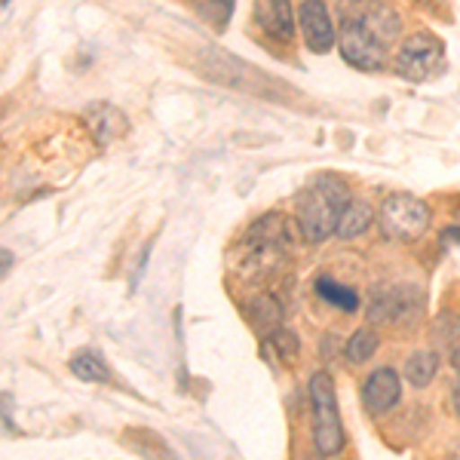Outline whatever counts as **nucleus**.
<instances>
[{
	"label": "nucleus",
	"instance_id": "1",
	"mask_svg": "<svg viewBox=\"0 0 460 460\" xmlns=\"http://www.w3.org/2000/svg\"><path fill=\"white\" fill-rule=\"evenodd\" d=\"M399 31H402V22L393 6L381 4V0H350L341 10V56L359 71H377L387 62V53L396 43Z\"/></svg>",
	"mask_w": 460,
	"mask_h": 460
},
{
	"label": "nucleus",
	"instance_id": "2",
	"mask_svg": "<svg viewBox=\"0 0 460 460\" xmlns=\"http://www.w3.org/2000/svg\"><path fill=\"white\" fill-rule=\"evenodd\" d=\"M347 203H350V190L344 181L332 175L316 178L310 188H304L295 203V218H298V230L307 243H323L338 230V221L344 215Z\"/></svg>",
	"mask_w": 460,
	"mask_h": 460
},
{
	"label": "nucleus",
	"instance_id": "3",
	"mask_svg": "<svg viewBox=\"0 0 460 460\" xmlns=\"http://www.w3.org/2000/svg\"><path fill=\"white\" fill-rule=\"evenodd\" d=\"M310 402H314V445L319 457H335L344 448V427H341L335 384L325 372L310 377Z\"/></svg>",
	"mask_w": 460,
	"mask_h": 460
},
{
	"label": "nucleus",
	"instance_id": "4",
	"mask_svg": "<svg viewBox=\"0 0 460 460\" xmlns=\"http://www.w3.org/2000/svg\"><path fill=\"white\" fill-rule=\"evenodd\" d=\"M377 221H381V230L390 240L411 243L418 236H424V230L429 227V209L424 199L411 194H390L381 203Z\"/></svg>",
	"mask_w": 460,
	"mask_h": 460
},
{
	"label": "nucleus",
	"instance_id": "5",
	"mask_svg": "<svg viewBox=\"0 0 460 460\" xmlns=\"http://www.w3.org/2000/svg\"><path fill=\"white\" fill-rule=\"evenodd\" d=\"M445 68V47L439 37L420 31L411 34L396 53V74L411 84H427Z\"/></svg>",
	"mask_w": 460,
	"mask_h": 460
},
{
	"label": "nucleus",
	"instance_id": "6",
	"mask_svg": "<svg viewBox=\"0 0 460 460\" xmlns=\"http://www.w3.org/2000/svg\"><path fill=\"white\" fill-rule=\"evenodd\" d=\"M298 25H301L304 43H307V49H314V53H329L338 43V31H335V25H332L329 6H325L323 0H304L298 6Z\"/></svg>",
	"mask_w": 460,
	"mask_h": 460
},
{
	"label": "nucleus",
	"instance_id": "7",
	"mask_svg": "<svg viewBox=\"0 0 460 460\" xmlns=\"http://www.w3.org/2000/svg\"><path fill=\"white\" fill-rule=\"evenodd\" d=\"M399 393H402L399 375L393 368H377L375 375H368L366 387H362V402L372 414H387L399 402Z\"/></svg>",
	"mask_w": 460,
	"mask_h": 460
},
{
	"label": "nucleus",
	"instance_id": "8",
	"mask_svg": "<svg viewBox=\"0 0 460 460\" xmlns=\"http://www.w3.org/2000/svg\"><path fill=\"white\" fill-rule=\"evenodd\" d=\"M255 22L277 40H292L295 34V13L288 0H255Z\"/></svg>",
	"mask_w": 460,
	"mask_h": 460
},
{
	"label": "nucleus",
	"instance_id": "9",
	"mask_svg": "<svg viewBox=\"0 0 460 460\" xmlns=\"http://www.w3.org/2000/svg\"><path fill=\"white\" fill-rule=\"evenodd\" d=\"M408 307L418 310L420 304H408L405 288H375L368 319H372V323H399V319L408 316Z\"/></svg>",
	"mask_w": 460,
	"mask_h": 460
},
{
	"label": "nucleus",
	"instance_id": "10",
	"mask_svg": "<svg viewBox=\"0 0 460 460\" xmlns=\"http://www.w3.org/2000/svg\"><path fill=\"white\" fill-rule=\"evenodd\" d=\"M372 221H375L372 206H368L366 199H350L344 215H341L335 234L341 236V240H356V236H362L368 227H372Z\"/></svg>",
	"mask_w": 460,
	"mask_h": 460
},
{
	"label": "nucleus",
	"instance_id": "11",
	"mask_svg": "<svg viewBox=\"0 0 460 460\" xmlns=\"http://www.w3.org/2000/svg\"><path fill=\"white\" fill-rule=\"evenodd\" d=\"M436 372H439V356L433 350H418V353L408 356L405 381L411 384V387H418V390L429 387V381L436 377Z\"/></svg>",
	"mask_w": 460,
	"mask_h": 460
},
{
	"label": "nucleus",
	"instance_id": "12",
	"mask_svg": "<svg viewBox=\"0 0 460 460\" xmlns=\"http://www.w3.org/2000/svg\"><path fill=\"white\" fill-rule=\"evenodd\" d=\"M377 332L375 329H356L350 341H347L344 353H347V362H353V366H362V362H368L372 356L377 353Z\"/></svg>",
	"mask_w": 460,
	"mask_h": 460
},
{
	"label": "nucleus",
	"instance_id": "13",
	"mask_svg": "<svg viewBox=\"0 0 460 460\" xmlns=\"http://www.w3.org/2000/svg\"><path fill=\"white\" fill-rule=\"evenodd\" d=\"M316 292L323 295L329 304H335L338 310H344V314H356L359 310V295L353 292V288H347V286H338V283H332L329 277H323L316 283Z\"/></svg>",
	"mask_w": 460,
	"mask_h": 460
},
{
	"label": "nucleus",
	"instance_id": "14",
	"mask_svg": "<svg viewBox=\"0 0 460 460\" xmlns=\"http://www.w3.org/2000/svg\"><path fill=\"white\" fill-rule=\"evenodd\" d=\"M71 372L77 375V377H84V381H93V384H105L108 381L105 362H102L93 350H84V353L74 356V359H71Z\"/></svg>",
	"mask_w": 460,
	"mask_h": 460
},
{
	"label": "nucleus",
	"instance_id": "15",
	"mask_svg": "<svg viewBox=\"0 0 460 460\" xmlns=\"http://www.w3.org/2000/svg\"><path fill=\"white\" fill-rule=\"evenodd\" d=\"M194 10L199 13V19H206L209 25H227L234 16V4L236 0H190Z\"/></svg>",
	"mask_w": 460,
	"mask_h": 460
},
{
	"label": "nucleus",
	"instance_id": "16",
	"mask_svg": "<svg viewBox=\"0 0 460 460\" xmlns=\"http://www.w3.org/2000/svg\"><path fill=\"white\" fill-rule=\"evenodd\" d=\"M114 120H123L114 108H108V105H93V108H89V123H93L99 142H108V138H114L117 132H123V129H114Z\"/></svg>",
	"mask_w": 460,
	"mask_h": 460
},
{
	"label": "nucleus",
	"instance_id": "17",
	"mask_svg": "<svg viewBox=\"0 0 460 460\" xmlns=\"http://www.w3.org/2000/svg\"><path fill=\"white\" fill-rule=\"evenodd\" d=\"M252 314H255V323L258 325H264V329H270V332H277L279 329V319H283V307H279L277 301L273 298H258L255 301V310H252Z\"/></svg>",
	"mask_w": 460,
	"mask_h": 460
},
{
	"label": "nucleus",
	"instance_id": "18",
	"mask_svg": "<svg viewBox=\"0 0 460 460\" xmlns=\"http://www.w3.org/2000/svg\"><path fill=\"white\" fill-rule=\"evenodd\" d=\"M270 344L277 347V353L279 356H286V359H295L301 350V344H298V338H295V332L292 329H283L279 325L277 332H270Z\"/></svg>",
	"mask_w": 460,
	"mask_h": 460
},
{
	"label": "nucleus",
	"instance_id": "19",
	"mask_svg": "<svg viewBox=\"0 0 460 460\" xmlns=\"http://www.w3.org/2000/svg\"><path fill=\"white\" fill-rule=\"evenodd\" d=\"M451 411H455L457 418H460V384H457L455 390H451Z\"/></svg>",
	"mask_w": 460,
	"mask_h": 460
},
{
	"label": "nucleus",
	"instance_id": "20",
	"mask_svg": "<svg viewBox=\"0 0 460 460\" xmlns=\"http://www.w3.org/2000/svg\"><path fill=\"white\" fill-rule=\"evenodd\" d=\"M445 236H448L451 243H460V227H448L445 230Z\"/></svg>",
	"mask_w": 460,
	"mask_h": 460
},
{
	"label": "nucleus",
	"instance_id": "21",
	"mask_svg": "<svg viewBox=\"0 0 460 460\" xmlns=\"http://www.w3.org/2000/svg\"><path fill=\"white\" fill-rule=\"evenodd\" d=\"M0 255H4V277H6V273H10V258H13V252H10V249H4Z\"/></svg>",
	"mask_w": 460,
	"mask_h": 460
},
{
	"label": "nucleus",
	"instance_id": "22",
	"mask_svg": "<svg viewBox=\"0 0 460 460\" xmlns=\"http://www.w3.org/2000/svg\"><path fill=\"white\" fill-rule=\"evenodd\" d=\"M451 366H455V372L460 375V350H455V356H451Z\"/></svg>",
	"mask_w": 460,
	"mask_h": 460
},
{
	"label": "nucleus",
	"instance_id": "23",
	"mask_svg": "<svg viewBox=\"0 0 460 460\" xmlns=\"http://www.w3.org/2000/svg\"><path fill=\"white\" fill-rule=\"evenodd\" d=\"M6 6H10V0H4V10H6Z\"/></svg>",
	"mask_w": 460,
	"mask_h": 460
}]
</instances>
